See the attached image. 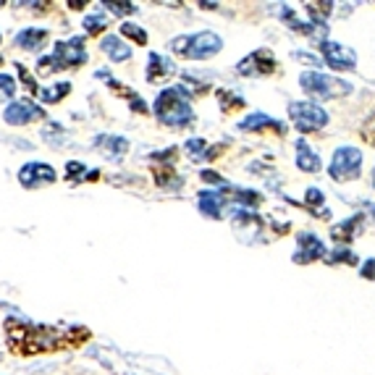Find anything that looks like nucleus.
Returning a JSON list of instances; mask_svg holds the SVG:
<instances>
[{
  "label": "nucleus",
  "instance_id": "f257e3e1",
  "mask_svg": "<svg viewBox=\"0 0 375 375\" xmlns=\"http://www.w3.org/2000/svg\"><path fill=\"white\" fill-rule=\"evenodd\" d=\"M6 341L8 349L19 357H32V354H45V352H61L81 347L90 341V331L81 325L71 328H55V325H37L24 323V320H6Z\"/></svg>",
  "mask_w": 375,
  "mask_h": 375
},
{
  "label": "nucleus",
  "instance_id": "f03ea898",
  "mask_svg": "<svg viewBox=\"0 0 375 375\" xmlns=\"http://www.w3.org/2000/svg\"><path fill=\"white\" fill-rule=\"evenodd\" d=\"M189 92L184 87H173V90H166L157 95L155 100V116L166 124V126H186L194 118L192 108H189Z\"/></svg>",
  "mask_w": 375,
  "mask_h": 375
},
{
  "label": "nucleus",
  "instance_id": "7ed1b4c3",
  "mask_svg": "<svg viewBox=\"0 0 375 375\" xmlns=\"http://www.w3.org/2000/svg\"><path fill=\"white\" fill-rule=\"evenodd\" d=\"M87 61L84 39L71 37L55 45V50L48 58H39V71H58V68H79Z\"/></svg>",
  "mask_w": 375,
  "mask_h": 375
},
{
  "label": "nucleus",
  "instance_id": "20e7f679",
  "mask_svg": "<svg viewBox=\"0 0 375 375\" xmlns=\"http://www.w3.org/2000/svg\"><path fill=\"white\" fill-rule=\"evenodd\" d=\"M220 37L213 35V32H197V35H182L171 42L173 52H179L184 58H194V61H202V58H210L220 50Z\"/></svg>",
  "mask_w": 375,
  "mask_h": 375
},
{
  "label": "nucleus",
  "instance_id": "39448f33",
  "mask_svg": "<svg viewBox=\"0 0 375 375\" xmlns=\"http://www.w3.org/2000/svg\"><path fill=\"white\" fill-rule=\"evenodd\" d=\"M299 84H302V90L307 92V95H312V97H338L341 92H344V95L352 92V84H347V81L328 77V74H315V71L302 74V77H299Z\"/></svg>",
  "mask_w": 375,
  "mask_h": 375
},
{
  "label": "nucleus",
  "instance_id": "423d86ee",
  "mask_svg": "<svg viewBox=\"0 0 375 375\" xmlns=\"http://www.w3.org/2000/svg\"><path fill=\"white\" fill-rule=\"evenodd\" d=\"M360 169H363V153L357 147H341V150H336L328 171L336 182H352L360 176Z\"/></svg>",
  "mask_w": 375,
  "mask_h": 375
},
{
  "label": "nucleus",
  "instance_id": "0eeeda50",
  "mask_svg": "<svg viewBox=\"0 0 375 375\" xmlns=\"http://www.w3.org/2000/svg\"><path fill=\"white\" fill-rule=\"evenodd\" d=\"M289 113H291V118H294V124H297V129L302 131V134L323 129L325 124H328L325 110L318 108L315 103H291L289 105Z\"/></svg>",
  "mask_w": 375,
  "mask_h": 375
},
{
  "label": "nucleus",
  "instance_id": "6e6552de",
  "mask_svg": "<svg viewBox=\"0 0 375 375\" xmlns=\"http://www.w3.org/2000/svg\"><path fill=\"white\" fill-rule=\"evenodd\" d=\"M276 68H278V64H276V58L271 55V50L249 52L244 61L236 66V71H239L242 77H268Z\"/></svg>",
  "mask_w": 375,
  "mask_h": 375
},
{
  "label": "nucleus",
  "instance_id": "1a4fd4ad",
  "mask_svg": "<svg viewBox=\"0 0 375 375\" xmlns=\"http://www.w3.org/2000/svg\"><path fill=\"white\" fill-rule=\"evenodd\" d=\"M320 50H323V61L331 66L334 71H349V68H354V64H357V55H354L349 48L338 45V42H323Z\"/></svg>",
  "mask_w": 375,
  "mask_h": 375
},
{
  "label": "nucleus",
  "instance_id": "9d476101",
  "mask_svg": "<svg viewBox=\"0 0 375 375\" xmlns=\"http://www.w3.org/2000/svg\"><path fill=\"white\" fill-rule=\"evenodd\" d=\"M45 116V110L39 108V105L29 103V100H19V103H11L6 108V113L3 118L13 124V126H24V124H32V121H37V118Z\"/></svg>",
  "mask_w": 375,
  "mask_h": 375
},
{
  "label": "nucleus",
  "instance_id": "9b49d317",
  "mask_svg": "<svg viewBox=\"0 0 375 375\" xmlns=\"http://www.w3.org/2000/svg\"><path fill=\"white\" fill-rule=\"evenodd\" d=\"M19 182L29 189H35L39 184H52L55 182V169L48 163H26L24 169L19 171Z\"/></svg>",
  "mask_w": 375,
  "mask_h": 375
},
{
  "label": "nucleus",
  "instance_id": "f8f14e48",
  "mask_svg": "<svg viewBox=\"0 0 375 375\" xmlns=\"http://www.w3.org/2000/svg\"><path fill=\"white\" fill-rule=\"evenodd\" d=\"M323 255H325V247L315 233H302V236H299V249H297V255H294V262L307 265V262L320 260Z\"/></svg>",
  "mask_w": 375,
  "mask_h": 375
},
{
  "label": "nucleus",
  "instance_id": "ddd939ff",
  "mask_svg": "<svg viewBox=\"0 0 375 375\" xmlns=\"http://www.w3.org/2000/svg\"><path fill=\"white\" fill-rule=\"evenodd\" d=\"M244 131H268V134H278V137H284L286 134V126L281 121H273L271 116H265V113H255V116H247L242 124H239Z\"/></svg>",
  "mask_w": 375,
  "mask_h": 375
},
{
  "label": "nucleus",
  "instance_id": "4468645a",
  "mask_svg": "<svg viewBox=\"0 0 375 375\" xmlns=\"http://www.w3.org/2000/svg\"><path fill=\"white\" fill-rule=\"evenodd\" d=\"M173 71H176V66L171 64L169 58H163L160 52H150V58H147V79L150 81H163Z\"/></svg>",
  "mask_w": 375,
  "mask_h": 375
},
{
  "label": "nucleus",
  "instance_id": "2eb2a0df",
  "mask_svg": "<svg viewBox=\"0 0 375 375\" xmlns=\"http://www.w3.org/2000/svg\"><path fill=\"white\" fill-rule=\"evenodd\" d=\"M226 194L223 192H202L200 194V210L205 213L207 218H220L223 205H226Z\"/></svg>",
  "mask_w": 375,
  "mask_h": 375
},
{
  "label": "nucleus",
  "instance_id": "dca6fc26",
  "mask_svg": "<svg viewBox=\"0 0 375 375\" xmlns=\"http://www.w3.org/2000/svg\"><path fill=\"white\" fill-rule=\"evenodd\" d=\"M95 144H97V150H103L105 155L116 157V160L126 155V150H129V142L124 137H108V134H100Z\"/></svg>",
  "mask_w": 375,
  "mask_h": 375
},
{
  "label": "nucleus",
  "instance_id": "f3484780",
  "mask_svg": "<svg viewBox=\"0 0 375 375\" xmlns=\"http://www.w3.org/2000/svg\"><path fill=\"white\" fill-rule=\"evenodd\" d=\"M48 39V29H24L19 37H16V45L19 48H26V50H39Z\"/></svg>",
  "mask_w": 375,
  "mask_h": 375
},
{
  "label": "nucleus",
  "instance_id": "a211bd4d",
  "mask_svg": "<svg viewBox=\"0 0 375 375\" xmlns=\"http://www.w3.org/2000/svg\"><path fill=\"white\" fill-rule=\"evenodd\" d=\"M103 50H105V55H108L110 61H118V64H121V61H129V58H131L129 45H124V42H121L118 37H113V35L103 39Z\"/></svg>",
  "mask_w": 375,
  "mask_h": 375
},
{
  "label": "nucleus",
  "instance_id": "6ab92c4d",
  "mask_svg": "<svg viewBox=\"0 0 375 375\" xmlns=\"http://www.w3.org/2000/svg\"><path fill=\"white\" fill-rule=\"evenodd\" d=\"M297 166L302 171H320V157L315 155L310 150V144L305 142V140H299L297 142Z\"/></svg>",
  "mask_w": 375,
  "mask_h": 375
},
{
  "label": "nucleus",
  "instance_id": "aec40b11",
  "mask_svg": "<svg viewBox=\"0 0 375 375\" xmlns=\"http://www.w3.org/2000/svg\"><path fill=\"white\" fill-rule=\"evenodd\" d=\"M360 220H363V215H354V218L344 220L341 226H334V229H331V236H334V239L338 242V247L349 244L352 239H354V231L360 229Z\"/></svg>",
  "mask_w": 375,
  "mask_h": 375
},
{
  "label": "nucleus",
  "instance_id": "412c9836",
  "mask_svg": "<svg viewBox=\"0 0 375 375\" xmlns=\"http://www.w3.org/2000/svg\"><path fill=\"white\" fill-rule=\"evenodd\" d=\"M68 92H71V84H68V81H61V84H55V87L42 92V100H45V103H58V100H64V95H68Z\"/></svg>",
  "mask_w": 375,
  "mask_h": 375
},
{
  "label": "nucleus",
  "instance_id": "4be33fe9",
  "mask_svg": "<svg viewBox=\"0 0 375 375\" xmlns=\"http://www.w3.org/2000/svg\"><path fill=\"white\" fill-rule=\"evenodd\" d=\"M218 100L223 105V113H231V110H239V108H244V100L242 97H233L231 92H218Z\"/></svg>",
  "mask_w": 375,
  "mask_h": 375
},
{
  "label": "nucleus",
  "instance_id": "5701e85b",
  "mask_svg": "<svg viewBox=\"0 0 375 375\" xmlns=\"http://www.w3.org/2000/svg\"><path fill=\"white\" fill-rule=\"evenodd\" d=\"M121 35H124V37H129V39H134L137 45H147V35H144L142 26H137V24H124V26H121Z\"/></svg>",
  "mask_w": 375,
  "mask_h": 375
},
{
  "label": "nucleus",
  "instance_id": "b1692460",
  "mask_svg": "<svg viewBox=\"0 0 375 375\" xmlns=\"http://www.w3.org/2000/svg\"><path fill=\"white\" fill-rule=\"evenodd\" d=\"M328 262H331V265H336V262H349V265H357V255H354V252H349V249H341V247H336V249L328 255Z\"/></svg>",
  "mask_w": 375,
  "mask_h": 375
},
{
  "label": "nucleus",
  "instance_id": "393cba45",
  "mask_svg": "<svg viewBox=\"0 0 375 375\" xmlns=\"http://www.w3.org/2000/svg\"><path fill=\"white\" fill-rule=\"evenodd\" d=\"M84 29L90 32V35H100V32H105V16H87L84 19Z\"/></svg>",
  "mask_w": 375,
  "mask_h": 375
},
{
  "label": "nucleus",
  "instance_id": "a878e982",
  "mask_svg": "<svg viewBox=\"0 0 375 375\" xmlns=\"http://www.w3.org/2000/svg\"><path fill=\"white\" fill-rule=\"evenodd\" d=\"M305 200H307V205L315 210V213H320V207H323V192L320 189H307V194H305Z\"/></svg>",
  "mask_w": 375,
  "mask_h": 375
},
{
  "label": "nucleus",
  "instance_id": "bb28decb",
  "mask_svg": "<svg viewBox=\"0 0 375 375\" xmlns=\"http://www.w3.org/2000/svg\"><path fill=\"white\" fill-rule=\"evenodd\" d=\"M186 150H189L197 160H205L207 157V144L202 142V140H189V142H186Z\"/></svg>",
  "mask_w": 375,
  "mask_h": 375
},
{
  "label": "nucleus",
  "instance_id": "cd10ccee",
  "mask_svg": "<svg viewBox=\"0 0 375 375\" xmlns=\"http://www.w3.org/2000/svg\"><path fill=\"white\" fill-rule=\"evenodd\" d=\"M108 11H113L116 16H126V13H137V6L134 3H105Z\"/></svg>",
  "mask_w": 375,
  "mask_h": 375
},
{
  "label": "nucleus",
  "instance_id": "c85d7f7f",
  "mask_svg": "<svg viewBox=\"0 0 375 375\" xmlns=\"http://www.w3.org/2000/svg\"><path fill=\"white\" fill-rule=\"evenodd\" d=\"M16 92V81L8 74H0V97H11Z\"/></svg>",
  "mask_w": 375,
  "mask_h": 375
},
{
  "label": "nucleus",
  "instance_id": "c756f323",
  "mask_svg": "<svg viewBox=\"0 0 375 375\" xmlns=\"http://www.w3.org/2000/svg\"><path fill=\"white\" fill-rule=\"evenodd\" d=\"M155 179H157L160 186H169L171 179H176V173H173L171 169H166V166H155Z\"/></svg>",
  "mask_w": 375,
  "mask_h": 375
},
{
  "label": "nucleus",
  "instance_id": "7c9ffc66",
  "mask_svg": "<svg viewBox=\"0 0 375 375\" xmlns=\"http://www.w3.org/2000/svg\"><path fill=\"white\" fill-rule=\"evenodd\" d=\"M363 140L367 144H373V147H375V116L363 126Z\"/></svg>",
  "mask_w": 375,
  "mask_h": 375
},
{
  "label": "nucleus",
  "instance_id": "2f4dec72",
  "mask_svg": "<svg viewBox=\"0 0 375 375\" xmlns=\"http://www.w3.org/2000/svg\"><path fill=\"white\" fill-rule=\"evenodd\" d=\"M16 68L21 71V81H24V87H29V92H37V84H35V79L29 77V71H26L24 66L19 64V66H16Z\"/></svg>",
  "mask_w": 375,
  "mask_h": 375
},
{
  "label": "nucleus",
  "instance_id": "473e14b6",
  "mask_svg": "<svg viewBox=\"0 0 375 375\" xmlns=\"http://www.w3.org/2000/svg\"><path fill=\"white\" fill-rule=\"evenodd\" d=\"M363 278H370V281L375 278V260H367L363 265Z\"/></svg>",
  "mask_w": 375,
  "mask_h": 375
},
{
  "label": "nucleus",
  "instance_id": "72a5a7b5",
  "mask_svg": "<svg viewBox=\"0 0 375 375\" xmlns=\"http://www.w3.org/2000/svg\"><path fill=\"white\" fill-rule=\"evenodd\" d=\"M202 179H205L207 184H220V176L213 173V171H202Z\"/></svg>",
  "mask_w": 375,
  "mask_h": 375
},
{
  "label": "nucleus",
  "instance_id": "f704fd0d",
  "mask_svg": "<svg viewBox=\"0 0 375 375\" xmlns=\"http://www.w3.org/2000/svg\"><path fill=\"white\" fill-rule=\"evenodd\" d=\"M373 186H375V171H373Z\"/></svg>",
  "mask_w": 375,
  "mask_h": 375
},
{
  "label": "nucleus",
  "instance_id": "c9c22d12",
  "mask_svg": "<svg viewBox=\"0 0 375 375\" xmlns=\"http://www.w3.org/2000/svg\"><path fill=\"white\" fill-rule=\"evenodd\" d=\"M373 215H375V207H373Z\"/></svg>",
  "mask_w": 375,
  "mask_h": 375
}]
</instances>
